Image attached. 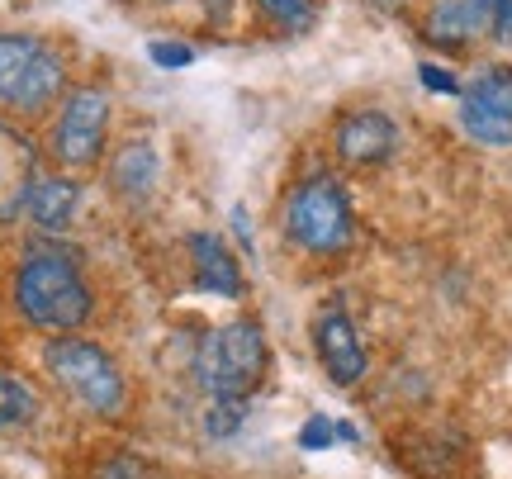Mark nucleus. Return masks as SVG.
<instances>
[{"label": "nucleus", "mask_w": 512, "mask_h": 479, "mask_svg": "<svg viewBox=\"0 0 512 479\" xmlns=\"http://www.w3.org/2000/svg\"><path fill=\"white\" fill-rule=\"evenodd\" d=\"M10 295H15V309L24 323L57 332V337L91 323L95 314V290L86 271H81V261H76V252L57 247V242H38V247L24 252Z\"/></svg>", "instance_id": "obj_1"}, {"label": "nucleus", "mask_w": 512, "mask_h": 479, "mask_svg": "<svg viewBox=\"0 0 512 479\" xmlns=\"http://www.w3.org/2000/svg\"><path fill=\"white\" fill-rule=\"evenodd\" d=\"M266 366H271V351H266V332L256 318H233V323L209 328L195 342V361H190L195 385L209 399H247L266 380Z\"/></svg>", "instance_id": "obj_2"}, {"label": "nucleus", "mask_w": 512, "mask_h": 479, "mask_svg": "<svg viewBox=\"0 0 512 479\" xmlns=\"http://www.w3.org/2000/svg\"><path fill=\"white\" fill-rule=\"evenodd\" d=\"M285 238L309 257L347 252L351 238H356V209H351L347 185L328 176V171L304 176L285 200Z\"/></svg>", "instance_id": "obj_3"}, {"label": "nucleus", "mask_w": 512, "mask_h": 479, "mask_svg": "<svg viewBox=\"0 0 512 479\" xmlns=\"http://www.w3.org/2000/svg\"><path fill=\"white\" fill-rule=\"evenodd\" d=\"M43 370L72 394L76 404L95 418H119L128 408V380L110 351L91 337H48L43 347Z\"/></svg>", "instance_id": "obj_4"}, {"label": "nucleus", "mask_w": 512, "mask_h": 479, "mask_svg": "<svg viewBox=\"0 0 512 479\" xmlns=\"http://www.w3.org/2000/svg\"><path fill=\"white\" fill-rule=\"evenodd\" d=\"M67 91V62L38 34H0V105L19 114L48 110Z\"/></svg>", "instance_id": "obj_5"}, {"label": "nucleus", "mask_w": 512, "mask_h": 479, "mask_svg": "<svg viewBox=\"0 0 512 479\" xmlns=\"http://www.w3.org/2000/svg\"><path fill=\"white\" fill-rule=\"evenodd\" d=\"M105 133H110V95L100 86H76L67 91L62 110H57V124H53V157L62 166H95L100 152H105Z\"/></svg>", "instance_id": "obj_6"}, {"label": "nucleus", "mask_w": 512, "mask_h": 479, "mask_svg": "<svg viewBox=\"0 0 512 479\" xmlns=\"http://www.w3.org/2000/svg\"><path fill=\"white\" fill-rule=\"evenodd\" d=\"M460 129L484 148H512V67H484L460 86Z\"/></svg>", "instance_id": "obj_7"}, {"label": "nucleus", "mask_w": 512, "mask_h": 479, "mask_svg": "<svg viewBox=\"0 0 512 479\" xmlns=\"http://www.w3.org/2000/svg\"><path fill=\"white\" fill-rule=\"evenodd\" d=\"M313 351H318V366L328 375L332 385H361L370 370V356H366V342L361 332L351 323V314L342 304H323L318 318H313Z\"/></svg>", "instance_id": "obj_8"}, {"label": "nucleus", "mask_w": 512, "mask_h": 479, "mask_svg": "<svg viewBox=\"0 0 512 479\" xmlns=\"http://www.w3.org/2000/svg\"><path fill=\"white\" fill-rule=\"evenodd\" d=\"M38 185V148L29 133L0 119V223H15L29 209Z\"/></svg>", "instance_id": "obj_9"}, {"label": "nucleus", "mask_w": 512, "mask_h": 479, "mask_svg": "<svg viewBox=\"0 0 512 479\" xmlns=\"http://www.w3.org/2000/svg\"><path fill=\"white\" fill-rule=\"evenodd\" d=\"M332 148L351 166H384L399 152V124L384 110H351L332 129Z\"/></svg>", "instance_id": "obj_10"}, {"label": "nucleus", "mask_w": 512, "mask_h": 479, "mask_svg": "<svg viewBox=\"0 0 512 479\" xmlns=\"http://www.w3.org/2000/svg\"><path fill=\"white\" fill-rule=\"evenodd\" d=\"M190 271H195V290L219 299H242L247 280H242V261L228 252L219 233H190Z\"/></svg>", "instance_id": "obj_11"}, {"label": "nucleus", "mask_w": 512, "mask_h": 479, "mask_svg": "<svg viewBox=\"0 0 512 479\" xmlns=\"http://www.w3.org/2000/svg\"><path fill=\"white\" fill-rule=\"evenodd\" d=\"M76 204H81V185L72 176H38L34 195H29V219H34L38 233H67L76 219Z\"/></svg>", "instance_id": "obj_12"}, {"label": "nucleus", "mask_w": 512, "mask_h": 479, "mask_svg": "<svg viewBox=\"0 0 512 479\" xmlns=\"http://www.w3.org/2000/svg\"><path fill=\"white\" fill-rule=\"evenodd\" d=\"M479 34H489V24L484 15L475 10V0H437L432 10H427V38L446 48V53H460V48H470Z\"/></svg>", "instance_id": "obj_13"}, {"label": "nucleus", "mask_w": 512, "mask_h": 479, "mask_svg": "<svg viewBox=\"0 0 512 479\" xmlns=\"http://www.w3.org/2000/svg\"><path fill=\"white\" fill-rule=\"evenodd\" d=\"M152 185H157V152H152V143H124L119 157H114V190L124 200L143 204L152 195Z\"/></svg>", "instance_id": "obj_14"}, {"label": "nucleus", "mask_w": 512, "mask_h": 479, "mask_svg": "<svg viewBox=\"0 0 512 479\" xmlns=\"http://www.w3.org/2000/svg\"><path fill=\"white\" fill-rule=\"evenodd\" d=\"M34 413H38L34 389L24 385V380H15V375H5V370H0V427L34 423Z\"/></svg>", "instance_id": "obj_15"}, {"label": "nucleus", "mask_w": 512, "mask_h": 479, "mask_svg": "<svg viewBox=\"0 0 512 479\" xmlns=\"http://www.w3.org/2000/svg\"><path fill=\"white\" fill-rule=\"evenodd\" d=\"M256 10L271 19L280 34H309L313 29V0H256Z\"/></svg>", "instance_id": "obj_16"}, {"label": "nucleus", "mask_w": 512, "mask_h": 479, "mask_svg": "<svg viewBox=\"0 0 512 479\" xmlns=\"http://www.w3.org/2000/svg\"><path fill=\"white\" fill-rule=\"evenodd\" d=\"M242 423H247V399H209V413H204L209 442H228Z\"/></svg>", "instance_id": "obj_17"}, {"label": "nucleus", "mask_w": 512, "mask_h": 479, "mask_svg": "<svg viewBox=\"0 0 512 479\" xmlns=\"http://www.w3.org/2000/svg\"><path fill=\"white\" fill-rule=\"evenodd\" d=\"M332 442H356V427L332 423L328 413H313L309 423L299 427V446H304V451H332Z\"/></svg>", "instance_id": "obj_18"}, {"label": "nucleus", "mask_w": 512, "mask_h": 479, "mask_svg": "<svg viewBox=\"0 0 512 479\" xmlns=\"http://www.w3.org/2000/svg\"><path fill=\"white\" fill-rule=\"evenodd\" d=\"M95 479H166L162 470H157V465L152 461H143V456H110V461L100 465V470H95Z\"/></svg>", "instance_id": "obj_19"}, {"label": "nucleus", "mask_w": 512, "mask_h": 479, "mask_svg": "<svg viewBox=\"0 0 512 479\" xmlns=\"http://www.w3.org/2000/svg\"><path fill=\"white\" fill-rule=\"evenodd\" d=\"M418 81L432 95H456V100H460V81L446 72V67H437V62H422V67H418Z\"/></svg>", "instance_id": "obj_20"}, {"label": "nucleus", "mask_w": 512, "mask_h": 479, "mask_svg": "<svg viewBox=\"0 0 512 479\" xmlns=\"http://www.w3.org/2000/svg\"><path fill=\"white\" fill-rule=\"evenodd\" d=\"M147 53H152V62H157V67H171V72L195 62V48H185V43H152Z\"/></svg>", "instance_id": "obj_21"}, {"label": "nucleus", "mask_w": 512, "mask_h": 479, "mask_svg": "<svg viewBox=\"0 0 512 479\" xmlns=\"http://www.w3.org/2000/svg\"><path fill=\"white\" fill-rule=\"evenodd\" d=\"M489 38H498V43H512V0H498V5H494Z\"/></svg>", "instance_id": "obj_22"}, {"label": "nucleus", "mask_w": 512, "mask_h": 479, "mask_svg": "<svg viewBox=\"0 0 512 479\" xmlns=\"http://www.w3.org/2000/svg\"><path fill=\"white\" fill-rule=\"evenodd\" d=\"M233 228H238V238L252 247V228H247V209H233Z\"/></svg>", "instance_id": "obj_23"}]
</instances>
